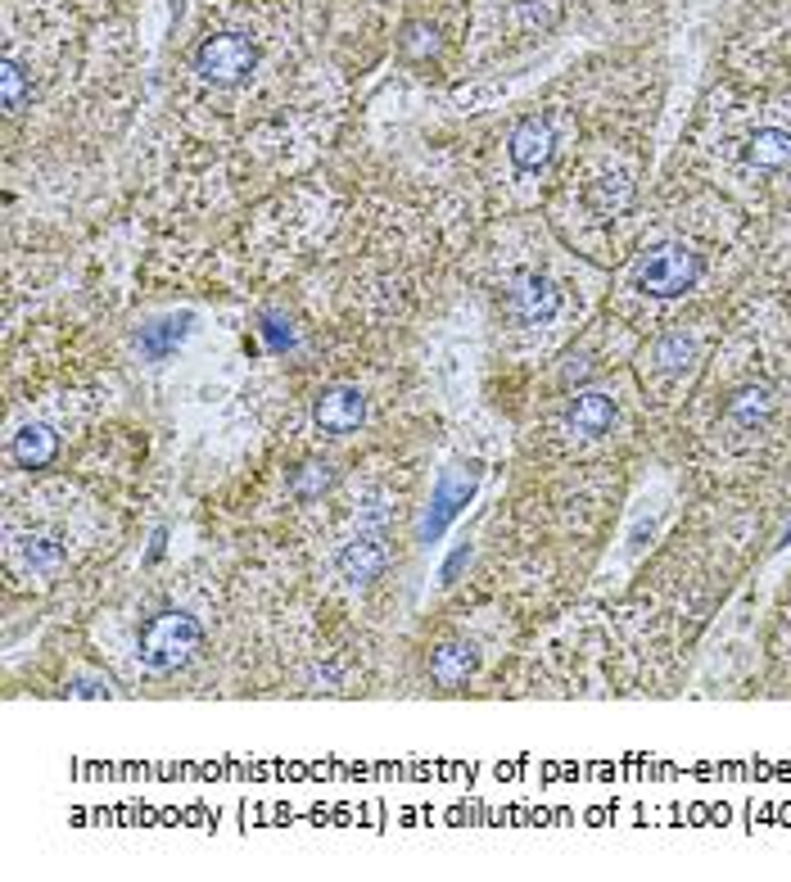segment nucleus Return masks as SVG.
Wrapping results in <instances>:
<instances>
[{
  "label": "nucleus",
  "instance_id": "20",
  "mask_svg": "<svg viewBox=\"0 0 791 882\" xmlns=\"http://www.w3.org/2000/svg\"><path fill=\"white\" fill-rule=\"evenodd\" d=\"M656 358L665 362L669 372H679V367H687V358H692V345H687V340H665Z\"/></svg>",
  "mask_w": 791,
  "mask_h": 882
},
{
  "label": "nucleus",
  "instance_id": "3",
  "mask_svg": "<svg viewBox=\"0 0 791 882\" xmlns=\"http://www.w3.org/2000/svg\"><path fill=\"white\" fill-rule=\"evenodd\" d=\"M258 64V46L245 33H218L195 50V73L212 86H235Z\"/></svg>",
  "mask_w": 791,
  "mask_h": 882
},
{
  "label": "nucleus",
  "instance_id": "19",
  "mask_svg": "<svg viewBox=\"0 0 791 882\" xmlns=\"http://www.w3.org/2000/svg\"><path fill=\"white\" fill-rule=\"evenodd\" d=\"M263 340H267V349L271 353H285L290 345H294V330H290V322H281V317H263Z\"/></svg>",
  "mask_w": 791,
  "mask_h": 882
},
{
  "label": "nucleus",
  "instance_id": "10",
  "mask_svg": "<svg viewBox=\"0 0 791 882\" xmlns=\"http://www.w3.org/2000/svg\"><path fill=\"white\" fill-rule=\"evenodd\" d=\"M59 452V435L50 431V425H23V431L14 435V462L23 471H41L54 462Z\"/></svg>",
  "mask_w": 791,
  "mask_h": 882
},
{
  "label": "nucleus",
  "instance_id": "14",
  "mask_svg": "<svg viewBox=\"0 0 791 882\" xmlns=\"http://www.w3.org/2000/svg\"><path fill=\"white\" fill-rule=\"evenodd\" d=\"M14 557H19L27 570L50 575V570L64 566V543H54V539H46V534H14Z\"/></svg>",
  "mask_w": 791,
  "mask_h": 882
},
{
  "label": "nucleus",
  "instance_id": "6",
  "mask_svg": "<svg viewBox=\"0 0 791 882\" xmlns=\"http://www.w3.org/2000/svg\"><path fill=\"white\" fill-rule=\"evenodd\" d=\"M389 566V547L376 530H357L344 547H340V575L353 584H372L376 575Z\"/></svg>",
  "mask_w": 791,
  "mask_h": 882
},
{
  "label": "nucleus",
  "instance_id": "17",
  "mask_svg": "<svg viewBox=\"0 0 791 882\" xmlns=\"http://www.w3.org/2000/svg\"><path fill=\"white\" fill-rule=\"evenodd\" d=\"M0 100H5L10 113H19L23 100H27V73L14 64V59H5V64H0Z\"/></svg>",
  "mask_w": 791,
  "mask_h": 882
},
{
  "label": "nucleus",
  "instance_id": "18",
  "mask_svg": "<svg viewBox=\"0 0 791 882\" xmlns=\"http://www.w3.org/2000/svg\"><path fill=\"white\" fill-rule=\"evenodd\" d=\"M330 480H334V471H330L326 462H321V467L313 462V467H303V471L294 475V494H299V498H317V494L330 490Z\"/></svg>",
  "mask_w": 791,
  "mask_h": 882
},
{
  "label": "nucleus",
  "instance_id": "16",
  "mask_svg": "<svg viewBox=\"0 0 791 882\" xmlns=\"http://www.w3.org/2000/svg\"><path fill=\"white\" fill-rule=\"evenodd\" d=\"M774 412V394L765 385H746L738 389L733 399H728V421H742V425H755L759 416Z\"/></svg>",
  "mask_w": 791,
  "mask_h": 882
},
{
  "label": "nucleus",
  "instance_id": "15",
  "mask_svg": "<svg viewBox=\"0 0 791 882\" xmlns=\"http://www.w3.org/2000/svg\"><path fill=\"white\" fill-rule=\"evenodd\" d=\"M746 159L755 168H787L791 164V132L782 128H759L751 141H746Z\"/></svg>",
  "mask_w": 791,
  "mask_h": 882
},
{
  "label": "nucleus",
  "instance_id": "13",
  "mask_svg": "<svg viewBox=\"0 0 791 882\" xmlns=\"http://www.w3.org/2000/svg\"><path fill=\"white\" fill-rule=\"evenodd\" d=\"M629 200H633V181L624 172H601L588 186V208L597 213V218H620V213L629 208Z\"/></svg>",
  "mask_w": 791,
  "mask_h": 882
},
{
  "label": "nucleus",
  "instance_id": "11",
  "mask_svg": "<svg viewBox=\"0 0 791 882\" xmlns=\"http://www.w3.org/2000/svg\"><path fill=\"white\" fill-rule=\"evenodd\" d=\"M475 661H479V656H475L471 643H443V648L430 656V679H435L439 688H458V684L471 679Z\"/></svg>",
  "mask_w": 791,
  "mask_h": 882
},
{
  "label": "nucleus",
  "instance_id": "22",
  "mask_svg": "<svg viewBox=\"0 0 791 882\" xmlns=\"http://www.w3.org/2000/svg\"><path fill=\"white\" fill-rule=\"evenodd\" d=\"M466 557H471V547L462 543V547H458V553H452V557L443 561V584H452V580H458V570L466 566Z\"/></svg>",
  "mask_w": 791,
  "mask_h": 882
},
{
  "label": "nucleus",
  "instance_id": "1",
  "mask_svg": "<svg viewBox=\"0 0 791 882\" xmlns=\"http://www.w3.org/2000/svg\"><path fill=\"white\" fill-rule=\"evenodd\" d=\"M199 638H204V629H199L195 616H186V612H159V616L145 620L136 656L155 675H172V670H181V665L199 652Z\"/></svg>",
  "mask_w": 791,
  "mask_h": 882
},
{
  "label": "nucleus",
  "instance_id": "8",
  "mask_svg": "<svg viewBox=\"0 0 791 882\" xmlns=\"http://www.w3.org/2000/svg\"><path fill=\"white\" fill-rule=\"evenodd\" d=\"M471 494H475V475L448 471V475L439 480V490H435L430 516H425V539H439V534L452 525V516H458V511L471 503Z\"/></svg>",
  "mask_w": 791,
  "mask_h": 882
},
{
  "label": "nucleus",
  "instance_id": "21",
  "mask_svg": "<svg viewBox=\"0 0 791 882\" xmlns=\"http://www.w3.org/2000/svg\"><path fill=\"white\" fill-rule=\"evenodd\" d=\"M403 50H407L412 59H421L425 50H435V33H425V27H412L407 41H403Z\"/></svg>",
  "mask_w": 791,
  "mask_h": 882
},
{
  "label": "nucleus",
  "instance_id": "7",
  "mask_svg": "<svg viewBox=\"0 0 791 882\" xmlns=\"http://www.w3.org/2000/svg\"><path fill=\"white\" fill-rule=\"evenodd\" d=\"M552 145H557L552 128H547L543 118H525V123L511 132L507 155H511V164L521 168V172H538L547 159H552Z\"/></svg>",
  "mask_w": 791,
  "mask_h": 882
},
{
  "label": "nucleus",
  "instance_id": "5",
  "mask_svg": "<svg viewBox=\"0 0 791 882\" xmlns=\"http://www.w3.org/2000/svg\"><path fill=\"white\" fill-rule=\"evenodd\" d=\"M313 416L326 435H349L362 425V416H367V399H362V389H353V385H330V389H321Z\"/></svg>",
  "mask_w": 791,
  "mask_h": 882
},
{
  "label": "nucleus",
  "instance_id": "4",
  "mask_svg": "<svg viewBox=\"0 0 791 882\" xmlns=\"http://www.w3.org/2000/svg\"><path fill=\"white\" fill-rule=\"evenodd\" d=\"M507 313L515 322H525V326H547L561 313V290L547 277H525L521 286L507 294Z\"/></svg>",
  "mask_w": 791,
  "mask_h": 882
},
{
  "label": "nucleus",
  "instance_id": "2",
  "mask_svg": "<svg viewBox=\"0 0 791 882\" xmlns=\"http://www.w3.org/2000/svg\"><path fill=\"white\" fill-rule=\"evenodd\" d=\"M696 277H702V258H696L687 245H660L637 263V290L660 294V299L692 290Z\"/></svg>",
  "mask_w": 791,
  "mask_h": 882
},
{
  "label": "nucleus",
  "instance_id": "12",
  "mask_svg": "<svg viewBox=\"0 0 791 882\" xmlns=\"http://www.w3.org/2000/svg\"><path fill=\"white\" fill-rule=\"evenodd\" d=\"M191 322H195V313H177V317L149 322V326L141 330V353H145V358H168L181 340L191 336Z\"/></svg>",
  "mask_w": 791,
  "mask_h": 882
},
{
  "label": "nucleus",
  "instance_id": "9",
  "mask_svg": "<svg viewBox=\"0 0 791 882\" xmlns=\"http://www.w3.org/2000/svg\"><path fill=\"white\" fill-rule=\"evenodd\" d=\"M611 421H616V399L601 389L574 394V403L565 412V425L574 435H601V431H611Z\"/></svg>",
  "mask_w": 791,
  "mask_h": 882
},
{
  "label": "nucleus",
  "instance_id": "23",
  "mask_svg": "<svg viewBox=\"0 0 791 882\" xmlns=\"http://www.w3.org/2000/svg\"><path fill=\"white\" fill-rule=\"evenodd\" d=\"M69 692H73V697H109V688L96 684V679H82V684H73Z\"/></svg>",
  "mask_w": 791,
  "mask_h": 882
}]
</instances>
